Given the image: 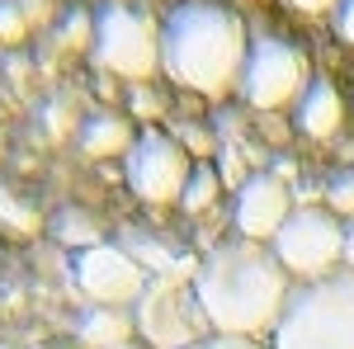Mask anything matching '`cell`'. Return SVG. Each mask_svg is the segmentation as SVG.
<instances>
[{
  "label": "cell",
  "mask_w": 354,
  "mask_h": 349,
  "mask_svg": "<svg viewBox=\"0 0 354 349\" xmlns=\"http://www.w3.org/2000/svg\"><path fill=\"white\" fill-rule=\"evenodd\" d=\"M293 274L265 241H218L194 274V293L208 312L213 335H236V340H265L270 345L274 326L293 297Z\"/></svg>",
  "instance_id": "obj_1"
},
{
  "label": "cell",
  "mask_w": 354,
  "mask_h": 349,
  "mask_svg": "<svg viewBox=\"0 0 354 349\" xmlns=\"http://www.w3.org/2000/svg\"><path fill=\"white\" fill-rule=\"evenodd\" d=\"M250 33L222 0H180L161 19V76L203 100H222L241 85Z\"/></svg>",
  "instance_id": "obj_2"
},
{
  "label": "cell",
  "mask_w": 354,
  "mask_h": 349,
  "mask_svg": "<svg viewBox=\"0 0 354 349\" xmlns=\"http://www.w3.org/2000/svg\"><path fill=\"white\" fill-rule=\"evenodd\" d=\"M270 349H354V269L293 283Z\"/></svg>",
  "instance_id": "obj_3"
},
{
  "label": "cell",
  "mask_w": 354,
  "mask_h": 349,
  "mask_svg": "<svg viewBox=\"0 0 354 349\" xmlns=\"http://www.w3.org/2000/svg\"><path fill=\"white\" fill-rule=\"evenodd\" d=\"M95 62L118 81L147 85L161 71V24L133 5V0H109L95 15Z\"/></svg>",
  "instance_id": "obj_4"
},
{
  "label": "cell",
  "mask_w": 354,
  "mask_h": 349,
  "mask_svg": "<svg viewBox=\"0 0 354 349\" xmlns=\"http://www.w3.org/2000/svg\"><path fill=\"white\" fill-rule=\"evenodd\" d=\"M133 317H137V335L151 349H189L213 335L208 312L194 293V274H151Z\"/></svg>",
  "instance_id": "obj_5"
},
{
  "label": "cell",
  "mask_w": 354,
  "mask_h": 349,
  "mask_svg": "<svg viewBox=\"0 0 354 349\" xmlns=\"http://www.w3.org/2000/svg\"><path fill=\"white\" fill-rule=\"evenodd\" d=\"M270 245L298 283L322 279L345 265V217H335L326 203H298Z\"/></svg>",
  "instance_id": "obj_6"
},
{
  "label": "cell",
  "mask_w": 354,
  "mask_h": 349,
  "mask_svg": "<svg viewBox=\"0 0 354 349\" xmlns=\"http://www.w3.org/2000/svg\"><path fill=\"white\" fill-rule=\"evenodd\" d=\"M307 85H312V71H307V53L298 43H288L279 33L250 38V57H245L241 85H236L250 109H260V113L288 109L302 100Z\"/></svg>",
  "instance_id": "obj_7"
},
{
  "label": "cell",
  "mask_w": 354,
  "mask_h": 349,
  "mask_svg": "<svg viewBox=\"0 0 354 349\" xmlns=\"http://www.w3.org/2000/svg\"><path fill=\"white\" fill-rule=\"evenodd\" d=\"M189 170H194V156L185 151L180 137L161 133V128L137 133L133 151H128V185L142 203H151V208L180 203V194L189 185Z\"/></svg>",
  "instance_id": "obj_8"
},
{
  "label": "cell",
  "mask_w": 354,
  "mask_h": 349,
  "mask_svg": "<svg viewBox=\"0 0 354 349\" xmlns=\"http://www.w3.org/2000/svg\"><path fill=\"white\" fill-rule=\"evenodd\" d=\"M76 288L100 307H137V297L147 293L151 274L137 265V255L128 245H90L76 250Z\"/></svg>",
  "instance_id": "obj_9"
},
{
  "label": "cell",
  "mask_w": 354,
  "mask_h": 349,
  "mask_svg": "<svg viewBox=\"0 0 354 349\" xmlns=\"http://www.w3.org/2000/svg\"><path fill=\"white\" fill-rule=\"evenodd\" d=\"M298 203H293V189L283 185L274 170H255L241 189H236V203H232V222H236V236L245 241H265L270 245L279 236V227L288 222Z\"/></svg>",
  "instance_id": "obj_10"
},
{
  "label": "cell",
  "mask_w": 354,
  "mask_h": 349,
  "mask_svg": "<svg viewBox=\"0 0 354 349\" xmlns=\"http://www.w3.org/2000/svg\"><path fill=\"white\" fill-rule=\"evenodd\" d=\"M293 123H298L302 137L330 142V137L340 133V123H345V100H340V90H335L326 76H312V85L302 90V100H298Z\"/></svg>",
  "instance_id": "obj_11"
},
{
  "label": "cell",
  "mask_w": 354,
  "mask_h": 349,
  "mask_svg": "<svg viewBox=\"0 0 354 349\" xmlns=\"http://www.w3.org/2000/svg\"><path fill=\"white\" fill-rule=\"evenodd\" d=\"M76 340L85 349H113V345L137 340L133 307H100V302H90L81 317H76Z\"/></svg>",
  "instance_id": "obj_12"
},
{
  "label": "cell",
  "mask_w": 354,
  "mask_h": 349,
  "mask_svg": "<svg viewBox=\"0 0 354 349\" xmlns=\"http://www.w3.org/2000/svg\"><path fill=\"white\" fill-rule=\"evenodd\" d=\"M133 123L123 113H90L81 128H76V147H81L90 161H109V156H128L133 151Z\"/></svg>",
  "instance_id": "obj_13"
},
{
  "label": "cell",
  "mask_w": 354,
  "mask_h": 349,
  "mask_svg": "<svg viewBox=\"0 0 354 349\" xmlns=\"http://www.w3.org/2000/svg\"><path fill=\"white\" fill-rule=\"evenodd\" d=\"M218 189H222L218 165H213V161H194V170H189V185H185V194H180V208H185L189 217L208 213V208L218 203Z\"/></svg>",
  "instance_id": "obj_14"
},
{
  "label": "cell",
  "mask_w": 354,
  "mask_h": 349,
  "mask_svg": "<svg viewBox=\"0 0 354 349\" xmlns=\"http://www.w3.org/2000/svg\"><path fill=\"white\" fill-rule=\"evenodd\" d=\"M53 232H57V241H62V245H76V250H90V245H104V241H100V222H95L90 213H76V208L57 213Z\"/></svg>",
  "instance_id": "obj_15"
},
{
  "label": "cell",
  "mask_w": 354,
  "mask_h": 349,
  "mask_svg": "<svg viewBox=\"0 0 354 349\" xmlns=\"http://www.w3.org/2000/svg\"><path fill=\"white\" fill-rule=\"evenodd\" d=\"M322 198H326V208L335 217L350 222V217H354V165H350V170H340V175H330V185H326Z\"/></svg>",
  "instance_id": "obj_16"
},
{
  "label": "cell",
  "mask_w": 354,
  "mask_h": 349,
  "mask_svg": "<svg viewBox=\"0 0 354 349\" xmlns=\"http://www.w3.org/2000/svg\"><path fill=\"white\" fill-rule=\"evenodd\" d=\"M28 38V15L15 0H0V48H15Z\"/></svg>",
  "instance_id": "obj_17"
},
{
  "label": "cell",
  "mask_w": 354,
  "mask_h": 349,
  "mask_svg": "<svg viewBox=\"0 0 354 349\" xmlns=\"http://www.w3.org/2000/svg\"><path fill=\"white\" fill-rule=\"evenodd\" d=\"M0 217L19 232V236H38V213H28L24 203L10 194V189H0Z\"/></svg>",
  "instance_id": "obj_18"
},
{
  "label": "cell",
  "mask_w": 354,
  "mask_h": 349,
  "mask_svg": "<svg viewBox=\"0 0 354 349\" xmlns=\"http://www.w3.org/2000/svg\"><path fill=\"white\" fill-rule=\"evenodd\" d=\"M165 113V100L156 90H147V85H133V118H161Z\"/></svg>",
  "instance_id": "obj_19"
},
{
  "label": "cell",
  "mask_w": 354,
  "mask_h": 349,
  "mask_svg": "<svg viewBox=\"0 0 354 349\" xmlns=\"http://www.w3.org/2000/svg\"><path fill=\"white\" fill-rule=\"evenodd\" d=\"M330 28H335V38H340V43H350V48H354V0H340V5H335Z\"/></svg>",
  "instance_id": "obj_20"
},
{
  "label": "cell",
  "mask_w": 354,
  "mask_h": 349,
  "mask_svg": "<svg viewBox=\"0 0 354 349\" xmlns=\"http://www.w3.org/2000/svg\"><path fill=\"white\" fill-rule=\"evenodd\" d=\"M189 349H270L265 340H236V335H208L203 345H189Z\"/></svg>",
  "instance_id": "obj_21"
},
{
  "label": "cell",
  "mask_w": 354,
  "mask_h": 349,
  "mask_svg": "<svg viewBox=\"0 0 354 349\" xmlns=\"http://www.w3.org/2000/svg\"><path fill=\"white\" fill-rule=\"evenodd\" d=\"M288 10H298V15H335V5L340 0H283Z\"/></svg>",
  "instance_id": "obj_22"
},
{
  "label": "cell",
  "mask_w": 354,
  "mask_h": 349,
  "mask_svg": "<svg viewBox=\"0 0 354 349\" xmlns=\"http://www.w3.org/2000/svg\"><path fill=\"white\" fill-rule=\"evenodd\" d=\"M345 269H354V217L345 222Z\"/></svg>",
  "instance_id": "obj_23"
},
{
  "label": "cell",
  "mask_w": 354,
  "mask_h": 349,
  "mask_svg": "<svg viewBox=\"0 0 354 349\" xmlns=\"http://www.w3.org/2000/svg\"><path fill=\"white\" fill-rule=\"evenodd\" d=\"M113 349H151L147 340H128V345H113Z\"/></svg>",
  "instance_id": "obj_24"
},
{
  "label": "cell",
  "mask_w": 354,
  "mask_h": 349,
  "mask_svg": "<svg viewBox=\"0 0 354 349\" xmlns=\"http://www.w3.org/2000/svg\"><path fill=\"white\" fill-rule=\"evenodd\" d=\"M0 147H5V137H0Z\"/></svg>",
  "instance_id": "obj_25"
},
{
  "label": "cell",
  "mask_w": 354,
  "mask_h": 349,
  "mask_svg": "<svg viewBox=\"0 0 354 349\" xmlns=\"http://www.w3.org/2000/svg\"><path fill=\"white\" fill-rule=\"evenodd\" d=\"M48 349H53V345H48Z\"/></svg>",
  "instance_id": "obj_26"
}]
</instances>
